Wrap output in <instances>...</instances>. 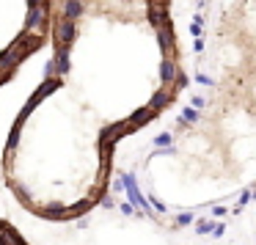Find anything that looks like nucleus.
<instances>
[{"instance_id": "24", "label": "nucleus", "mask_w": 256, "mask_h": 245, "mask_svg": "<svg viewBox=\"0 0 256 245\" xmlns=\"http://www.w3.org/2000/svg\"><path fill=\"white\" fill-rule=\"evenodd\" d=\"M42 3H47V0H28V6H42Z\"/></svg>"}, {"instance_id": "23", "label": "nucleus", "mask_w": 256, "mask_h": 245, "mask_svg": "<svg viewBox=\"0 0 256 245\" xmlns=\"http://www.w3.org/2000/svg\"><path fill=\"white\" fill-rule=\"evenodd\" d=\"M190 30H193V36H198V34H201V25L193 22V25H190Z\"/></svg>"}, {"instance_id": "12", "label": "nucleus", "mask_w": 256, "mask_h": 245, "mask_svg": "<svg viewBox=\"0 0 256 245\" xmlns=\"http://www.w3.org/2000/svg\"><path fill=\"white\" fill-rule=\"evenodd\" d=\"M193 220H196L193 212H182V215H176V223H179V226H190Z\"/></svg>"}, {"instance_id": "7", "label": "nucleus", "mask_w": 256, "mask_h": 245, "mask_svg": "<svg viewBox=\"0 0 256 245\" xmlns=\"http://www.w3.org/2000/svg\"><path fill=\"white\" fill-rule=\"evenodd\" d=\"M152 118H154V110H152V108L146 105V108H138V110H135L132 116H130V124H132V127L138 130V127H144V124H149Z\"/></svg>"}, {"instance_id": "21", "label": "nucleus", "mask_w": 256, "mask_h": 245, "mask_svg": "<svg viewBox=\"0 0 256 245\" xmlns=\"http://www.w3.org/2000/svg\"><path fill=\"white\" fill-rule=\"evenodd\" d=\"M212 215H218V218L226 215V206H212Z\"/></svg>"}, {"instance_id": "15", "label": "nucleus", "mask_w": 256, "mask_h": 245, "mask_svg": "<svg viewBox=\"0 0 256 245\" xmlns=\"http://www.w3.org/2000/svg\"><path fill=\"white\" fill-rule=\"evenodd\" d=\"M184 86H190V83H188V74H184L182 69H179V74H176V83H174V88H184Z\"/></svg>"}, {"instance_id": "5", "label": "nucleus", "mask_w": 256, "mask_h": 245, "mask_svg": "<svg viewBox=\"0 0 256 245\" xmlns=\"http://www.w3.org/2000/svg\"><path fill=\"white\" fill-rule=\"evenodd\" d=\"M176 74H179L176 61H174V58H162V64H160V78H162V83H166V86H174V83H176Z\"/></svg>"}, {"instance_id": "20", "label": "nucleus", "mask_w": 256, "mask_h": 245, "mask_svg": "<svg viewBox=\"0 0 256 245\" xmlns=\"http://www.w3.org/2000/svg\"><path fill=\"white\" fill-rule=\"evenodd\" d=\"M152 206H154L157 212H166V204H162V201H157V198H152Z\"/></svg>"}, {"instance_id": "14", "label": "nucleus", "mask_w": 256, "mask_h": 245, "mask_svg": "<svg viewBox=\"0 0 256 245\" xmlns=\"http://www.w3.org/2000/svg\"><path fill=\"white\" fill-rule=\"evenodd\" d=\"M154 146H171V135H168V132H160V135L154 138Z\"/></svg>"}, {"instance_id": "13", "label": "nucleus", "mask_w": 256, "mask_h": 245, "mask_svg": "<svg viewBox=\"0 0 256 245\" xmlns=\"http://www.w3.org/2000/svg\"><path fill=\"white\" fill-rule=\"evenodd\" d=\"M86 210H91V201H80L78 206H69V212H72V215H80V212H86Z\"/></svg>"}, {"instance_id": "1", "label": "nucleus", "mask_w": 256, "mask_h": 245, "mask_svg": "<svg viewBox=\"0 0 256 245\" xmlns=\"http://www.w3.org/2000/svg\"><path fill=\"white\" fill-rule=\"evenodd\" d=\"M122 176H124V184H127V196H130V201H132V204L138 206V210L144 212V215H152V210H154V206H152L149 201L144 198L140 188L135 184V176H132V174H122Z\"/></svg>"}, {"instance_id": "22", "label": "nucleus", "mask_w": 256, "mask_h": 245, "mask_svg": "<svg viewBox=\"0 0 256 245\" xmlns=\"http://www.w3.org/2000/svg\"><path fill=\"white\" fill-rule=\"evenodd\" d=\"M193 50H196V52H201V50H204V42H201V39H196V44H193Z\"/></svg>"}, {"instance_id": "16", "label": "nucleus", "mask_w": 256, "mask_h": 245, "mask_svg": "<svg viewBox=\"0 0 256 245\" xmlns=\"http://www.w3.org/2000/svg\"><path fill=\"white\" fill-rule=\"evenodd\" d=\"M254 196H256V193H254V190H245V193H242V196H240V206H245V204H248V201H250V198H254Z\"/></svg>"}, {"instance_id": "9", "label": "nucleus", "mask_w": 256, "mask_h": 245, "mask_svg": "<svg viewBox=\"0 0 256 245\" xmlns=\"http://www.w3.org/2000/svg\"><path fill=\"white\" fill-rule=\"evenodd\" d=\"M83 14V0H66L64 3V20H78Z\"/></svg>"}, {"instance_id": "3", "label": "nucleus", "mask_w": 256, "mask_h": 245, "mask_svg": "<svg viewBox=\"0 0 256 245\" xmlns=\"http://www.w3.org/2000/svg\"><path fill=\"white\" fill-rule=\"evenodd\" d=\"M74 36H78V28H74V20H58L56 22V47L58 44H69L72 47V42H74Z\"/></svg>"}, {"instance_id": "10", "label": "nucleus", "mask_w": 256, "mask_h": 245, "mask_svg": "<svg viewBox=\"0 0 256 245\" xmlns=\"http://www.w3.org/2000/svg\"><path fill=\"white\" fill-rule=\"evenodd\" d=\"M184 122H188V124L198 122V108H193V105L184 108V110H182V124H184Z\"/></svg>"}, {"instance_id": "4", "label": "nucleus", "mask_w": 256, "mask_h": 245, "mask_svg": "<svg viewBox=\"0 0 256 245\" xmlns=\"http://www.w3.org/2000/svg\"><path fill=\"white\" fill-rule=\"evenodd\" d=\"M58 86H61V80H58V78H47L44 83H42L39 88H36V94L28 100V105H30V108H36L42 100H47V96H50L52 91H58Z\"/></svg>"}, {"instance_id": "2", "label": "nucleus", "mask_w": 256, "mask_h": 245, "mask_svg": "<svg viewBox=\"0 0 256 245\" xmlns=\"http://www.w3.org/2000/svg\"><path fill=\"white\" fill-rule=\"evenodd\" d=\"M157 39H160V50L166 58H174V52H176V36H174V28H171V20H166V22L157 28Z\"/></svg>"}, {"instance_id": "18", "label": "nucleus", "mask_w": 256, "mask_h": 245, "mask_svg": "<svg viewBox=\"0 0 256 245\" xmlns=\"http://www.w3.org/2000/svg\"><path fill=\"white\" fill-rule=\"evenodd\" d=\"M135 210H138V206H135L132 201H130V204H122V212H124V215H132Z\"/></svg>"}, {"instance_id": "8", "label": "nucleus", "mask_w": 256, "mask_h": 245, "mask_svg": "<svg viewBox=\"0 0 256 245\" xmlns=\"http://www.w3.org/2000/svg\"><path fill=\"white\" fill-rule=\"evenodd\" d=\"M42 218H50V220H66V218H72V212H69V206H58V204H50L42 210Z\"/></svg>"}, {"instance_id": "19", "label": "nucleus", "mask_w": 256, "mask_h": 245, "mask_svg": "<svg viewBox=\"0 0 256 245\" xmlns=\"http://www.w3.org/2000/svg\"><path fill=\"white\" fill-rule=\"evenodd\" d=\"M196 83H201V86H212V80L206 78V74H196Z\"/></svg>"}, {"instance_id": "6", "label": "nucleus", "mask_w": 256, "mask_h": 245, "mask_svg": "<svg viewBox=\"0 0 256 245\" xmlns=\"http://www.w3.org/2000/svg\"><path fill=\"white\" fill-rule=\"evenodd\" d=\"M168 105H171V91H168V88H160V91H154V94H152V100H149V108H152L154 113L166 110Z\"/></svg>"}, {"instance_id": "11", "label": "nucleus", "mask_w": 256, "mask_h": 245, "mask_svg": "<svg viewBox=\"0 0 256 245\" xmlns=\"http://www.w3.org/2000/svg\"><path fill=\"white\" fill-rule=\"evenodd\" d=\"M218 223H210V220H196V234H212Z\"/></svg>"}, {"instance_id": "17", "label": "nucleus", "mask_w": 256, "mask_h": 245, "mask_svg": "<svg viewBox=\"0 0 256 245\" xmlns=\"http://www.w3.org/2000/svg\"><path fill=\"white\" fill-rule=\"evenodd\" d=\"M190 105L201 110V108H206V102H204V96H193V100H190Z\"/></svg>"}]
</instances>
